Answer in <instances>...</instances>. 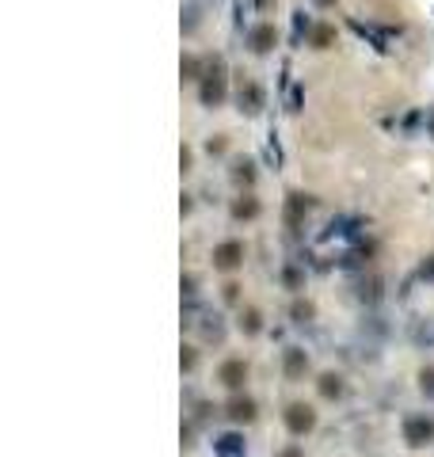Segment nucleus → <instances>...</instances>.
Returning a JSON list of instances; mask_svg holds the SVG:
<instances>
[{
  "instance_id": "16",
  "label": "nucleus",
  "mask_w": 434,
  "mask_h": 457,
  "mask_svg": "<svg viewBox=\"0 0 434 457\" xmlns=\"http://www.w3.org/2000/svg\"><path fill=\"white\" fill-rule=\"evenodd\" d=\"M321 392H324V397L331 400V397H339V392H343V385H339V377L336 374H324L321 377Z\"/></svg>"
},
{
  "instance_id": "5",
  "label": "nucleus",
  "mask_w": 434,
  "mask_h": 457,
  "mask_svg": "<svg viewBox=\"0 0 434 457\" xmlns=\"http://www.w3.org/2000/svg\"><path fill=\"white\" fill-rule=\"evenodd\" d=\"M430 438H434V419H427V415L404 419V442L407 446H427Z\"/></svg>"
},
{
  "instance_id": "1",
  "label": "nucleus",
  "mask_w": 434,
  "mask_h": 457,
  "mask_svg": "<svg viewBox=\"0 0 434 457\" xmlns=\"http://www.w3.org/2000/svg\"><path fill=\"white\" fill-rule=\"evenodd\" d=\"M225 96H229V66H225V58H210L206 73L198 81V99H202V107H221Z\"/></svg>"
},
{
  "instance_id": "7",
  "label": "nucleus",
  "mask_w": 434,
  "mask_h": 457,
  "mask_svg": "<svg viewBox=\"0 0 434 457\" xmlns=\"http://www.w3.org/2000/svg\"><path fill=\"white\" fill-rule=\"evenodd\" d=\"M236 104H240V114H260L263 111V88L244 81L240 84V92H236Z\"/></svg>"
},
{
  "instance_id": "2",
  "label": "nucleus",
  "mask_w": 434,
  "mask_h": 457,
  "mask_svg": "<svg viewBox=\"0 0 434 457\" xmlns=\"http://www.w3.org/2000/svg\"><path fill=\"white\" fill-rule=\"evenodd\" d=\"M283 423L293 438H305L316 427V412L309 408V404H290V408L283 412Z\"/></svg>"
},
{
  "instance_id": "24",
  "label": "nucleus",
  "mask_w": 434,
  "mask_h": 457,
  "mask_svg": "<svg viewBox=\"0 0 434 457\" xmlns=\"http://www.w3.org/2000/svg\"><path fill=\"white\" fill-rule=\"evenodd\" d=\"M430 137H434V119H430Z\"/></svg>"
},
{
  "instance_id": "15",
  "label": "nucleus",
  "mask_w": 434,
  "mask_h": 457,
  "mask_svg": "<svg viewBox=\"0 0 434 457\" xmlns=\"http://www.w3.org/2000/svg\"><path fill=\"white\" fill-rule=\"evenodd\" d=\"M233 180L244 183V187H252V183H255V164H252V160H240L236 168H233Z\"/></svg>"
},
{
  "instance_id": "4",
  "label": "nucleus",
  "mask_w": 434,
  "mask_h": 457,
  "mask_svg": "<svg viewBox=\"0 0 434 457\" xmlns=\"http://www.w3.org/2000/svg\"><path fill=\"white\" fill-rule=\"evenodd\" d=\"M244 263V244H240V240H225V244H217L213 248V267L217 271H236V267Z\"/></svg>"
},
{
  "instance_id": "22",
  "label": "nucleus",
  "mask_w": 434,
  "mask_h": 457,
  "mask_svg": "<svg viewBox=\"0 0 434 457\" xmlns=\"http://www.w3.org/2000/svg\"><path fill=\"white\" fill-rule=\"evenodd\" d=\"M313 4H321V8H336L339 0H313Z\"/></svg>"
},
{
  "instance_id": "3",
  "label": "nucleus",
  "mask_w": 434,
  "mask_h": 457,
  "mask_svg": "<svg viewBox=\"0 0 434 457\" xmlns=\"http://www.w3.org/2000/svg\"><path fill=\"white\" fill-rule=\"evenodd\" d=\"M244 43H248V50H252V54H271V50L278 46V27H275V23H255V27H248V38H244Z\"/></svg>"
},
{
  "instance_id": "9",
  "label": "nucleus",
  "mask_w": 434,
  "mask_h": 457,
  "mask_svg": "<svg viewBox=\"0 0 434 457\" xmlns=\"http://www.w3.org/2000/svg\"><path fill=\"white\" fill-rule=\"evenodd\" d=\"M225 415L233 419V423H252L255 419V400L252 397H233L229 400V408H225Z\"/></svg>"
},
{
  "instance_id": "13",
  "label": "nucleus",
  "mask_w": 434,
  "mask_h": 457,
  "mask_svg": "<svg viewBox=\"0 0 434 457\" xmlns=\"http://www.w3.org/2000/svg\"><path fill=\"white\" fill-rule=\"evenodd\" d=\"M255 213H260V202H255L252 195H240V198L233 202V218H236V221H252Z\"/></svg>"
},
{
  "instance_id": "19",
  "label": "nucleus",
  "mask_w": 434,
  "mask_h": 457,
  "mask_svg": "<svg viewBox=\"0 0 434 457\" xmlns=\"http://www.w3.org/2000/svg\"><path fill=\"white\" fill-rule=\"evenodd\" d=\"M419 389L434 400V366H423V374H419Z\"/></svg>"
},
{
  "instance_id": "23",
  "label": "nucleus",
  "mask_w": 434,
  "mask_h": 457,
  "mask_svg": "<svg viewBox=\"0 0 434 457\" xmlns=\"http://www.w3.org/2000/svg\"><path fill=\"white\" fill-rule=\"evenodd\" d=\"M423 275H430V278H434V263H430V267L423 263Z\"/></svg>"
},
{
  "instance_id": "17",
  "label": "nucleus",
  "mask_w": 434,
  "mask_h": 457,
  "mask_svg": "<svg viewBox=\"0 0 434 457\" xmlns=\"http://www.w3.org/2000/svg\"><path fill=\"white\" fill-rule=\"evenodd\" d=\"M301 370H305V354H301V351H290V354H286V374L298 377Z\"/></svg>"
},
{
  "instance_id": "6",
  "label": "nucleus",
  "mask_w": 434,
  "mask_h": 457,
  "mask_svg": "<svg viewBox=\"0 0 434 457\" xmlns=\"http://www.w3.org/2000/svg\"><path fill=\"white\" fill-rule=\"evenodd\" d=\"M217 381H221L225 389H240L248 381V362L244 359H229L221 362V370H217Z\"/></svg>"
},
{
  "instance_id": "10",
  "label": "nucleus",
  "mask_w": 434,
  "mask_h": 457,
  "mask_svg": "<svg viewBox=\"0 0 434 457\" xmlns=\"http://www.w3.org/2000/svg\"><path fill=\"white\" fill-rule=\"evenodd\" d=\"M305 46H313V50H331V46H336V27H331V23H313L309 43H305Z\"/></svg>"
},
{
  "instance_id": "11",
  "label": "nucleus",
  "mask_w": 434,
  "mask_h": 457,
  "mask_svg": "<svg viewBox=\"0 0 434 457\" xmlns=\"http://www.w3.org/2000/svg\"><path fill=\"white\" fill-rule=\"evenodd\" d=\"M180 73H183V81H202V73H206V61L202 58H195V54H183V61H180Z\"/></svg>"
},
{
  "instance_id": "18",
  "label": "nucleus",
  "mask_w": 434,
  "mask_h": 457,
  "mask_svg": "<svg viewBox=\"0 0 434 457\" xmlns=\"http://www.w3.org/2000/svg\"><path fill=\"white\" fill-rule=\"evenodd\" d=\"M240 328H244L248 336H255V332H260V313H255V309H248L244 316H240Z\"/></svg>"
},
{
  "instance_id": "14",
  "label": "nucleus",
  "mask_w": 434,
  "mask_h": 457,
  "mask_svg": "<svg viewBox=\"0 0 434 457\" xmlns=\"http://www.w3.org/2000/svg\"><path fill=\"white\" fill-rule=\"evenodd\" d=\"M198 23H202V4L195 0V4H187V8H183V35H195V31H198Z\"/></svg>"
},
{
  "instance_id": "21",
  "label": "nucleus",
  "mask_w": 434,
  "mask_h": 457,
  "mask_svg": "<svg viewBox=\"0 0 434 457\" xmlns=\"http://www.w3.org/2000/svg\"><path fill=\"white\" fill-rule=\"evenodd\" d=\"M278 457H305L298 446H290V450H283V453H278Z\"/></svg>"
},
{
  "instance_id": "8",
  "label": "nucleus",
  "mask_w": 434,
  "mask_h": 457,
  "mask_svg": "<svg viewBox=\"0 0 434 457\" xmlns=\"http://www.w3.org/2000/svg\"><path fill=\"white\" fill-rule=\"evenodd\" d=\"M309 210H313V198H309V195H301V190H293V195L286 198V225L298 228L301 218H305Z\"/></svg>"
},
{
  "instance_id": "20",
  "label": "nucleus",
  "mask_w": 434,
  "mask_h": 457,
  "mask_svg": "<svg viewBox=\"0 0 434 457\" xmlns=\"http://www.w3.org/2000/svg\"><path fill=\"white\" fill-rule=\"evenodd\" d=\"M278 4V0H255V8H260V12H271Z\"/></svg>"
},
{
  "instance_id": "12",
  "label": "nucleus",
  "mask_w": 434,
  "mask_h": 457,
  "mask_svg": "<svg viewBox=\"0 0 434 457\" xmlns=\"http://www.w3.org/2000/svg\"><path fill=\"white\" fill-rule=\"evenodd\" d=\"M309 31H313V19L305 16V8H298V12H293V46L309 43Z\"/></svg>"
}]
</instances>
